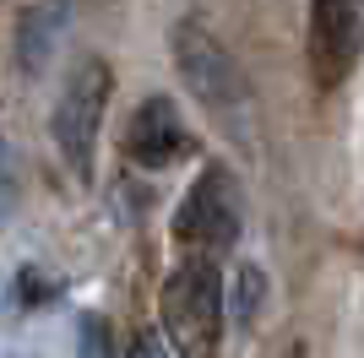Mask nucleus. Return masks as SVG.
<instances>
[{
    "label": "nucleus",
    "instance_id": "f257e3e1",
    "mask_svg": "<svg viewBox=\"0 0 364 358\" xmlns=\"http://www.w3.org/2000/svg\"><path fill=\"white\" fill-rule=\"evenodd\" d=\"M223 320V277H218L213 255L180 261L158 298V326H164V342L174 347V358H218Z\"/></svg>",
    "mask_w": 364,
    "mask_h": 358
},
{
    "label": "nucleus",
    "instance_id": "f03ea898",
    "mask_svg": "<svg viewBox=\"0 0 364 358\" xmlns=\"http://www.w3.org/2000/svg\"><path fill=\"white\" fill-rule=\"evenodd\" d=\"M168 49H174V71H180V82L191 87V98H196L218 125H245L250 87H245V71H240V60L228 55L223 38H218L201 16H180Z\"/></svg>",
    "mask_w": 364,
    "mask_h": 358
},
{
    "label": "nucleus",
    "instance_id": "7ed1b4c3",
    "mask_svg": "<svg viewBox=\"0 0 364 358\" xmlns=\"http://www.w3.org/2000/svg\"><path fill=\"white\" fill-rule=\"evenodd\" d=\"M109 98H114V71H109L104 55H82L65 71L60 98H55V114H49V136H55V152L65 158L76 179H92V158H98V131H104Z\"/></svg>",
    "mask_w": 364,
    "mask_h": 358
},
{
    "label": "nucleus",
    "instance_id": "20e7f679",
    "mask_svg": "<svg viewBox=\"0 0 364 358\" xmlns=\"http://www.w3.org/2000/svg\"><path fill=\"white\" fill-rule=\"evenodd\" d=\"M245 228V201H240V185L223 163H201V174L191 179V190L180 195L174 207V234L180 244H191L196 255H213L228 250Z\"/></svg>",
    "mask_w": 364,
    "mask_h": 358
},
{
    "label": "nucleus",
    "instance_id": "39448f33",
    "mask_svg": "<svg viewBox=\"0 0 364 358\" xmlns=\"http://www.w3.org/2000/svg\"><path fill=\"white\" fill-rule=\"evenodd\" d=\"M304 60L316 92H337L364 60V0H310Z\"/></svg>",
    "mask_w": 364,
    "mask_h": 358
},
{
    "label": "nucleus",
    "instance_id": "423d86ee",
    "mask_svg": "<svg viewBox=\"0 0 364 358\" xmlns=\"http://www.w3.org/2000/svg\"><path fill=\"white\" fill-rule=\"evenodd\" d=\"M185 119H180V104L168 98V92H147L136 104V114H131V125H125V158L141 168H168L174 158L185 152Z\"/></svg>",
    "mask_w": 364,
    "mask_h": 358
},
{
    "label": "nucleus",
    "instance_id": "0eeeda50",
    "mask_svg": "<svg viewBox=\"0 0 364 358\" xmlns=\"http://www.w3.org/2000/svg\"><path fill=\"white\" fill-rule=\"evenodd\" d=\"M65 28H71L65 0H55V6H33V11L22 16V28H16V55H22V71H44V60L60 49Z\"/></svg>",
    "mask_w": 364,
    "mask_h": 358
},
{
    "label": "nucleus",
    "instance_id": "6e6552de",
    "mask_svg": "<svg viewBox=\"0 0 364 358\" xmlns=\"http://www.w3.org/2000/svg\"><path fill=\"white\" fill-rule=\"evenodd\" d=\"M261 304H267V271L261 266H240L234 271V304H223V310L250 331L261 320Z\"/></svg>",
    "mask_w": 364,
    "mask_h": 358
},
{
    "label": "nucleus",
    "instance_id": "1a4fd4ad",
    "mask_svg": "<svg viewBox=\"0 0 364 358\" xmlns=\"http://www.w3.org/2000/svg\"><path fill=\"white\" fill-rule=\"evenodd\" d=\"M76 358H114V337H109L104 315H82L76 320Z\"/></svg>",
    "mask_w": 364,
    "mask_h": 358
},
{
    "label": "nucleus",
    "instance_id": "9d476101",
    "mask_svg": "<svg viewBox=\"0 0 364 358\" xmlns=\"http://www.w3.org/2000/svg\"><path fill=\"white\" fill-rule=\"evenodd\" d=\"M16 195H22V174H16V152L11 141L0 136V223L16 212Z\"/></svg>",
    "mask_w": 364,
    "mask_h": 358
},
{
    "label": "nucleus",
    "instance_id": "9b49d317",
    "mask_svg": "<svg viewBox=\"0 0 364 358\" xmlns=\"http://www.w3.org/2000/svg\"><path fill=\"white\" fill-rule=\"evenodd\" d=\"M125 358H174V347H168L164 337H158V331H141L136 342L125 347Z\"/></svg>",
    "mask_w": 364,
    "mask_h": 358
},
{
    "label": "nucleus",
    "instance_id": "f8f14e48",
    "mask_svg": "<svg viewBox=\"0 0 364 358\" xmlns=\"http://www.w3.org/2000/svg\"><path fill=\"white\" fill-rule=\"evenodd\" d=\"M283 358H304V342H294V347H289V353H283Z\"/></svg>",
    "mask_w": 364,
    "mask_h": 358
}]
</instances>
